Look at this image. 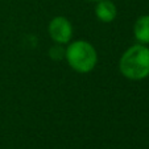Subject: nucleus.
Returning a JSON list of instances; mask_svg holds the SVG:
<instances>
[{
    "instance_id": "obj_1",
    "label": "nucleus",
    "mask_w": 149,
    "mask_h": 149,
    "mask_svg": "<svg viewBox=\"0 0 149 149\" xmlns=\"http://www.w3.org/2000/svg\"><path fill=\"white\" fill-rule=\"evenodd\" d=\"M119 68L128 79L140 81L146 78L149 75V49L144 45L131 46L121 56Z\"/></svg>"
},
{
    "instance_id": "obj_2",
    "label": "nucleus",
    "mask_w": 149,
    "mask_h": 149,
    "mask_svg": "<svg viewBox=\"0 0 149 149\" xmlns=\"http://www.w3.org/2000/svg\"><path fill=\"white\" fill-rule=\"evenodd\" d=\"M65 56L71 69L78 73H88L95 68L98 62V54L95 48L90 42L83 40L70 44L65 52Z\"/></svg>"
},
{
    "instance_id": "obj_3",
    "label": "nucleus",
    "mask_w": 149,
    "mask_h": 149,
    "mask_svg": "<svg viewBox=\"0 0 149 149\" xmlns=\"http://www.w3.org/2000/svg\"><path fill=\"white\" fill-rule=\"evenodd\" d=\"M49 34L57 44H68L73 36V26L66 17H54L49 24Z\"/></svg>"
},
{
    "instance_id": "obj_4",
    "label": "nucleus",
    "mask_w": 149,
    "mask_h": 149,
    "mask_svg": "<svg viewBox=\"0 0 149 149\" xmlns=\"http://www.w3.org/2000/svg\"><path fill=\"white\" fill-rule=\"evenodd\" d=\"M95 15L103 23H111L116 19L118 9L111 0H99L95 8Z\"/></svg>"
},
{
    "instance_id": "obj_5",
    "label": "nucleus",
    "mask_w": 149,
    "mask_h": 149,
    "mask_svg": "<svg viewBox=\"0 0 149 149\" xmlns=\"http://www.w3.org/2000/svg\"><path fill=\"white\" fill-rule=\"evenodd\" d=\"M135 37L141 44H149V16H141L137 19L135 24Z\"/></svg>"
},
{
    "instance_id": "obj_6",
    "label": "nucleus",
    "mask_w": 149,
    "mask_h": 149,
    "mask_svg": "<svg viewBox=\"0 0 149 149\" xmlns=\"http://www.w3.org/2000/svg\"><path fill=\"white\" fill-rule=\"evenodd\" d=\"M58 53H65V50H63L62 48H58V46H54V48L50 50V57L54 58V59H61L62 56L58 54Z\"/></svg>"
},
{
    "instance_id": "obj_7",
    "label": "nucleus",
    "mask_w": 149,
    "mask_h": 149,
    "mask_svg": "<svg viewBox=\"0 0 149 149\" xmlns=\"http://www.w3.org/2000/svg\"><path fill=\"white\" fill-rule=\"evenodd\" d=\"M90 1H99V0H90Z\"/></svg>"
}]
</instances>
